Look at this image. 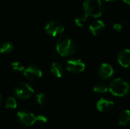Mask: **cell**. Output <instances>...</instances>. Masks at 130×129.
<instances>
[{"mask_svg":"<svg viewBox=\"0 0 130 129\" xmlns=\"http://www.w3.org/2000/svg\"><path fill=\"white\" fill-rule=\"evenodd\" d=\"M114 74V70L113 66L108 63H103L99 68V75L102 79L107 80L110 78Z\"/></svg>","mask_w":130,"mask_h":129,"instance_id":"obj_9","label":"cell"},{"mask_svg":"<svg viewBox=\"0 0 130 129\" xmlns=\"http://www.w3.org/2000/svg\"><path fill=\"white\" fill-rule=\"evenodd\" d=\"M108 89L113 96L122 97L129 94L130 86L125 80L122 78H116L110 83Z\"/></svg>","mask_w":130,"mask_h":129,"instance_id":"obj_2","label":"cell"},{"mask_svg":"<svg viewBox=\"0 0 130 129\" xmlns=\"http://www.w3.org/2000/svg\"><path fill=\"white\" fill-rule=\"evenodd\" d=\"M11 67L16 72H22L25 69L24 65L22 63H21L20 62H12L11 65Z\"/></svg>","mask_w":130,"mask_h":129,"instance_id":"obj_20","label":"cell"},{"mask_svg":"<svg viewBox=\"0 0 130 129\" xmlns=\"http://www.w3.org/2000/svg\"><path fill=\"white\" fill-rule=\"evenodd\" d=\"M2 96H1V94H0V105H1V103H2Z\"/></svg>","mask_w":130,"mask_h":129,"instance_id":"obj_24","label":"cell"},{"mask_svg":"<svg viewBox=\"0 0 130 129\" xmlns=\"http://www.w3.org/2000/svg\"><path fill=\"white\" fill-rule=\"evenodd\" d=\"M50 71L51 73L56 78H62L63 74H64V69L62 65L58 62H54L51 64L50 66Z\"/></svg>","mask_w":130,"mask_h":129,"instance_id":"obj_13","label":"cell"},{"mask_svg":"<svg viewBox=\"0 0 130 129\" xmlns=\"http://www.w3.org/2000/svg\"><path fill=\"white\" fill-rule=\"evenodd\" d=\"M17 118L19 123L25 127H30L37 122V116L26 110L19 111L17 114Z\"/></svg>","mask_w":130,"mask_h":129,"instance_id":"obj_5","label":"cell"},{"mask_svg":"<svg viewBox=\"0 0 130 129\" xmlns=\"http://www.w3.org/2000/svg\"><path fill=\"white\" fill-rule=\"evenodd\" d=\"M104 28L105 24L101 20H96L92 22L89 26V30L94 36L100 35L104 31Z\"/></svg>","mask_w":130,"mask_h":129,"instance_id":"obj_12","label":"cell"},{"mask_svg":"<svg viewBox=\"0 0 130 129\" xmlns=\"http://www.w3.org/2000/svg\"><path fill=\"white\" fill-rule=\"evenodd\" d=\"M113 28L114 30H116L117 32H120L123 30V25L120 23H115L113 25Z\"/></svg>","mask_w":130,"mask_h":129,"instance_id":"obj_22","label":"cell"},{"mask_svg":"<svg viewBox=\"0 0 130 129\" xmlns=\"http://www.w3.org/2000/svg\"><path fill=\"white\" fill-rule=\"evenodd\" d=\"M88 14L86 13H84L82 14L78 15V17H75V24L78 26V27H83L87 21V17H88Z\"/></svg>","mask_w":130,"mask_h":129,"instance_id":"obj_18","label":"cell"},{"mask_svg":"<svg viewBox=\"0 0 130 129\" xmlns=\"http://www.w3.org/2000/svg\"><path fill=\"white\" fill-rule=\"evenodd\" d=\"M44 30L48 35L51 36H56L63 33L64 27L59 21H51L45 25Z\"/></svg>","mask_w":130,"mask_h":129,"instance_id":"obj_6","label":"cell"},{"mask_svg":"<svg viewBox=\"0 0 130 129\" xmlns=\"http://www.w3.org/2000/svg\"><path fill=\"white\" fill-rule=\"evenodd\" d=\"M125 3L128 4V5H130V0H123Z\"/></svg>","mask_w":130,"mask_h":129,"instance_id":"obj_23","label":"cell"},{"mask_svg":"<svg viewBox=\"0 0 130 129\" xmlns=\"http://www.w3.org/2000/svg\"><path fill=\"white\" fill-rule=\"evenodd\" d=\"M34 94L33 87L25 82H20L14 88V94L20 100H27Z\"/></svg>","mask_w":130,"mask_h":129,"instance_id":"obj_4","label":"cell"},{"mask_svg":"<svg viewBox=\"0 0 130 129\" xmlns=\"http://www.w3.org/2000/svg\"><path fill=\"white\" fill-rule=\"evenodd\" d=\"M47 122V118L44 116H42V115H39L37 116V122H38L39 124H45L46 122Z\"/></svg>","mask_w":130,"mask_h":129,"instance_id":"obj_21","label":"cell"},{"mask_svg":"<svg viewBox=\"0 0 130 129\" xmlns=\"http://www.w3.org/2000/svg\"><path fill=\"white\" fill-rule=\"evenodd\" d=\"M77 50L75 41L69 36H62L56 41V51L61 56H72Z\"/></svg>","mask_w":130,"mask_h":129,"instance_id":"obj_1","label":"cell"},{"mask_svg":"<svg viewBox=\"0 0 130 129\" xmlns=\"http://www.w3.org/2000/svg\"><path fill=\"white\" fill-rule=\"evenodd\" d=\"M23 72H24V75L25 76V78L30 81H37L40 79L43 75V72L41 69L34 65L26 68Z\"/></svg>","mask_w":130,"mask_h":129,"instance_id":"obj_8","label":"cell"},{"mask_svg":"<svg viewBox=\"0 0 130 129\" xmlns=\"http://www.w3.org/2000/svg\"><path fill=\"white\" fill-rule=\"evenodd\" d=\"M66 69L72 74H79L85 71V64L80 59H70L66 62Z\"/></svg>","mask_w":130,"mask_h":129,"instance_id":"obj_7","label":"cell"},{"mask_svg":"<svg viewBox=\"0 0 130 129\" xmlns=\"http://www.w3.org/2000/svg\"><path fill=\"white\" fill-rule=\"evenodd\" d=\"M0 129H1V128H0Z\"/></svg>","mask_w":130,"mask_h":129,"instance_id":"obj_26","label":"cell"},{"mask_svg":"<svg viewBox=\"0 0 130 129\" xmlns=\"http://www.w3.org/2000/svg\"><path fill=\"white\" fill-rule=\"evenodd\" d=\"M5 106L7 109H14L17 108L18 106V103L17 101L15 100V98L12 97H9L5 100Z\"/></svg>","mask_w":130,"mask_h":129,"instance_id":"obj_17","label":"cell"},{"mask_svg":"<svg viewBox=\"0 0 130 129\" xmlns=\"http://www.w3.org/2000/svg\"><path fill=\"white\" fill-rule=\"evenodd\" d=\"M113 106H114L113 102L106 98L100 99L96 104V107L98 110L102 113H107L110 111L113 108Z\"/></svg>","mask_w":130,"mask_h":129,"instance_id":"obj_10","label":"cell"},{"mask_svg":"<svg viewBox=\"0 0 130 129\" xmlns=\"http://www.w3.org/2000/svg\"><path fill=\"white\" fill-rule=\"evenodd\" d=\"M36 101L37 103L40 105V106H43L46 104V100H47V98H46V96L45 95V94L43 93H39L36 95Z\"/></svg>","mask_w":130,"mask_h":129,"instance_id":"obj_19","label":"cell"},{"mask_svg":"<svg viewBox=\"0 0 130 129\" xmlns=\"http://www.w3.org/2000/svg\"><path fill=\"white\" fill-rule=\"evenodd\" d=\"M13 49H14L13 44L8 41L3 42L0 45V52L2 54H8L11 52H12Z\"/></svg>","mask_w":130,"mask_h":129,"instance_id":"obj_15","label":"cell"},{"mask_svg":"<svg viewBox=\"0 0 130 129\" xmlns=\"http://www.w3.org/2000/svg\"><path fill=\"white\" fill-rule=\"evenodd\" d=\"M106 2H114V1H117V0H105Z\"/></svg>","mask_w":130,"mask_h":129,"instance_id":"obj_25","label":"cell"},{"mask_svg":"<svg viewBox=\"0 0 130 129\" xmlns=\"http://www.w3.org/2000/svg\"><path fill=\"white\" fill-rule=\"evenodd\" d=\"M83 7L85 13L88 16L98 18L102 15L103 5L101 0H85Z\"/></svg>","mask_w":130,"mask_h":129,"instance_id":"obj_3","label":"cell"},{"mask_svg":"<svg viewBox=\"0 0 130 129\" xmlns=\"http://www.w3.org/2000/svg\"><path fill=\"white\" fill-rule=\"evenodd\" d=\"M118 62L123 68H130V49H126L120 51L118 54Z\"/></svg>","mask_w":130,"mask_h":129,"instance_id":"obj_11","label":"cell"},{"mask_svg":"<svg viewBox=\"0 0 130 129\" xmlns=\"http://www.w3.org/2000/svg\"><path fill=\"white\" fill-rule=\"evenodd\" d=\"M119 124L122 126H126L130 122V110L126 109L123 111L118 117Z\"/></svg>","mask_w":130,"mask_h":129,"instance_id":"obj_14","label":"cell"},{"mask_svg":"<svg viewBox=\"0 0 130 129\" xmlns=\"http://www.w3.org/2000/svg\"><path fill=\"white\" fill-rule=\"evenodd\" d=\"M94 91L97 94H105L107 93L109 89L107 87V86L102 83V82H99V83H97L94 86V88H93Z\"/></svg>","mask_w":130,"mask_h":129,"instance_id":"obj_16","label":"cell"}]
</instances>
